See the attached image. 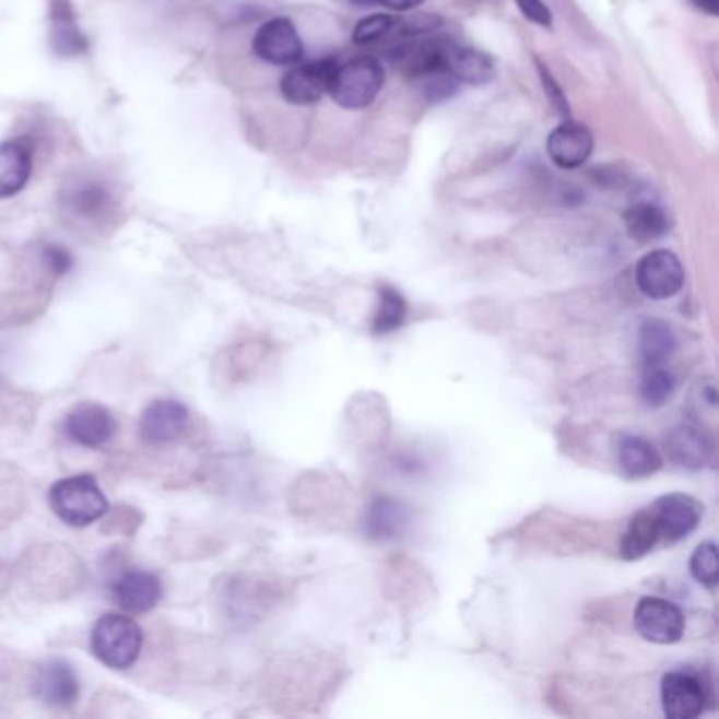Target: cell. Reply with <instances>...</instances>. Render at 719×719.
<instances>
[{
  "label": "cell",
  "mask_w": 719,
  "mask_h": 719,
  "mask_svg": "<svg viewBox=\"0 0 719 719\" xmlns=\"http://www.w3.org/2000/svg\"><path fill=\"white\" fill-rule=\"evenodd\" d=\"M660 542L659 528L655 521V515L650 507L639 510L630 519L629 528L625 532V539L621 544V553L625 559H641L648 555Z\"/></svg>",
  "instance_id": "d4e9b609"
},
{
  "label": "cell",
  "mask_w": 719,
  "mask_h": 719,
  "mask_svg": "<svg viewBox=\"0 0 719 719\" xmlns=\"http://www.w3.org/2000/svg\"><path fill=\"white\" fill-rule=\"evenodd\" d=\"M113 598L129 614H144L163 598L161 578L152 571L131 569L113 582Z\"/></svg>",
  "instance_id": "9a60e30c"
},
{
  "label": "cell",
  "mask_w": 719,
  "mask_h": 719,
  "mask_svg": "<svg viewBox=\"0 0 719 719\" xmlns=\"http://www.w3.org/2000/svg\"><path fill=\"white\" fill-rule=\"evenodd\" d=\"M625 226L630 239L650 243V240L662 239L669 233L671 220L659 205L637 203L625 211Z\"/></svg>",
  "instance_id": "603a6c76"
},
{
  "label": "cell",
  "mask_w": 719,
  "mask_h": 719,
  "mask_svg": "<svg viewBox=\"0 0 719 719\" xmlns=\"http://www.w3.org/2000/svg\"><path fill=\"white\" fill-rule=\"evenodd\" d=\"M694 9L703 11L705 15H711V17H718L719 15V0H692Z\"/></svg>",
  "instance_id": "836d02e7"
},
{
  "label": "cell",
  "mask_w": 719,
  "mask_h": 719,
  "mask_svg": "<svg viewBox=\"0 0 719 719\" xmlns=\"http://www.w3.org/2000/svg\"><path fill=\"white\" fill-rule=\"evenodd\" d=\"M190 412L176 399H156L144 410L140 420V435L149 444H172L184 437Z\"/></svg>",
  "instance_id": "7c38bea8"
},
{
  "label": "cell",
  "mask_w": 719,
  "mask_h": 719,
  "mask_svg": "<svg viewBox=\"0 0 719 719\" xmlns=\"http://www.w3.org/2000/svg\"><path fill=\"white\" fill-rule=\"evenodd\" d=\"M49 505L70 528H87L108 512V498L91 475H74L54 483Z\"/></svg>",
  "instance_id": "6da1fadb"
},
{
  "label": "cell",
  "mask_w": 719,
  "mask_h": 719,
  "mask_svg": "<svg viewBox=\"0 0 719 719\" xmlns=\"http://www.w3.org/2000/svg\"><path fill=\"white\" fill-rule=\"evenodd\" d=\"M63 433L76 446L97 450L115 437L117 420L97 403H79L63 420Z\"/></svg>",
  "instance_id": "52a82bcc"
},
{
  "label": "cell",
  "mask_w": 719,
  "mask_h": 719,
  "mask_svg": "<svg viewBox=\"0 0 719 719\" xmlns=\"http://www.w3.org/2000/svg\"><path fill=\"white\" fill-rule=\"evenodd\" d=\"M32 152L24 142L0 144V199H11L31 180Z\"/></svg>",
  "instance_id": "ffe728a7"
},
{
  "label": "cell",
  "mask_w": 719,
  "mask_h": 719,
  "mask_svg": "<svg viewBox=\"0 0 719 719\" xmlns=\"http://www.w3.org/2000/svg\"><path fill=\"white\" fill-rule=\"evenodd\" d=\"M660 700L667 718L694 719L705 711L707 694L694 675L684 671H673L662 677Z\"/></svg>",
  "instance_id": "8fae6325"
},
{
  "label": "cell",
  "mask_w": 719,
  "mask_h": 719,
  "mask_svg": "<svg viewBox=\"0 0 719 719\" xmlns=\"http://www.w3.org/2000/svg\"><path fill=\"white\" fill-rule=\"evenodd\" d=\"M399 26V20L387 15V13H378V15H369L365 20H361L360 24L353 31V40L357 45H369L376 43L380 38H385L387 34L394 31Z\"/></svg>",
  "instance_id": "f1b7e54d"
},
{
  "label": "cell",
  "mask_w": 719,
  "mask_h": 719,
  "mask_svg": "<svg viewBox=\"0 0 719 719\" xmlns=\"http://www.w3.org/2000/svg\"><path fill=\"white\" fill-rule=\"evenodd\" d=\"M254 54L272 66H294L304 58L300 34L290 17H272L254 36Z\"/></svg>",
  "instance_id": "8992f818"
},
{
  "label": "cell",
  "mask_w": 719,
  "mask_h": 719,
  "mask_svg": "<svg viewBox=\"0 0 719 719\" xmlns=\"http://www.w3.org/2000/svg\"><path fill=\"white\" fill-rule=\"evenodd\" d=\"M675 387H677V382H675L673 372H669L664 365H652V367L644 369V378L639 382V394H641L644 403H648L650 408H660L671 399Z\"/></svg>",
  "instance_id": "4316f807"
},
{
  "label": "cell",
  "mask_w": 719,
  "mask_h": 719,
  "mask_svg": "<svg viewBox=\"0 0 719 719\" xmlns=\"http://www.w3.org/2000/svg\"><path fill=\"white\" fill-rule=\"evenodd\" d=\"M655 515L660 540L673 544L689 537L703 517V507L686 494H669L662 496L655 505H650Z\"/></svg>",
  "instance_id": "9c48e42d"
},
{
  "label": "cell",
  "mask_w": 719,
  "mask_h": 719,
  "mask_svg": "<svg viewBox=\"0 0 719 719\" xmlns=\"http://www.w3.org/2000/svg\"><path fill=\"white\" fill-rule=\"evenodd\" d=\"M333 68H335V61L330 58L294 63V68L287 70L279 83L281 95L290 104H296V106L317 104L328 93Z\"/></svg>",
  "instance_id": "ba28073f"
},
{
  "label": "cell",
  "mask_w": 719,
  "mask_h": 719,
  "mask_svg": "<svg viewBox=\"0 0 719 719\" xmlns=\"http://www.w3.org/2000/svg\"><path fill=\"white\" fill-rule=\"evenodd\" d=\"M144 644L142 627L122 614L102 616L91 630V652L102 664L125 671L140 659Z\"/></svg>",
  "instance_id": "7a4b0ae2"
},
{
  "label": "cell",
  "mask_w": 719,
  "mask_h": 719,
  "mask_svg": "<svg viewBox=\"0 0 719 719\" xmlns=\"http://www.w3.org/2000/svg\"><path fill=\"white\" fill-rule=\"evenodd\" d=\"M378 310L374 315L372 331L376 335H385L390 331L399 330L408 319V304L405 298L390 285H382L378 292Z\"/></svg>",
  "instance_id": "484cf974"
},
{
  "label": "cell",
  "mask_w": 719,
  "mask_h": 719,
  "mask_svg": "<svg viewBox=\"0 0 719 719\" xmlns=\"http://www.w3.org/2000/svg\"><path fill=\"white\" fill-rule=\"evenodd\" d=\"M113 192L99 180H83L68 188L63 208L81 222H97L113 210Z\"/></svg>",
  "instance_id": "e0dca14e"
},
{
  "label": "cell",
  "mask_w": 719,
  "mask_h": 719,
  "mask_svg": "<svg viewBox=\"0 0 719 719\" xmlns=\"http://www.w3.org/2000/svg\"><path fill=\"white\" fill-rule=\"evenodd\" d=\"M40 260L51 276H63L72 269V256L61 245H45L40 251Z\"/></svg>",
  "instance_id": "f546056e"
},
{
  "label": "cell",
  "mask_w": 719,
  "mask_h": 719,
  "mask_svg": "<svg viewBox=\"0 0 719 719\" xmlns=\"http://www.w3.org/2000/svg\"><path fill=\"white\" fill-rule=\"evenodd\" d=\"M410 517L412 515L408 505L389 496H380L372 500V505L365 510V519H363L365 537L376 542L399 539L408 530Z\"/></svg>",
  "instance_id": "2e32d148"
},
{
  "label": "cell",
  "mask_w": 719,
  "mask_h": 719,
  "mask_svg": "<svg viewBox=\"0 0 719 719\" xmlns=\"http://www.w3.org/2000/svg\"><path fill=\"white\" fill-rule=\"evenodd\" d=\"M444 70L460 85H485L494 79V63L485 54L471 47L453 45L451 40L446 49Z\"/></svg>",
  "instance_id": "d6986e66"
},
{
  "label": "cell",
  "mask_w": 719,
  "mask_h": 719,
  "mask_svg": "<svg viewBox=\"0 0 719 719\" xmlns=\"http://www.w3.org/2000/svg\"><path fill=\"white\" fill-rule=\"evenodd\" d=\"M639 292L652 300L673 298L684 285V267L680 258L669 249L646 254L635 269Z\"/></svg>",
  "instance_id": "277c9868"
},
{
  "label": "cell",
  "mask_w": 719,
  "mask_h": 719,
  "mask_svg": "<svg viewBox=\"0 0 719 719\" xmlns=\"http://www.w3.org/2000/svg\"><path fill=\"white\" fill-rule=\"evenodd\" d=\"M515 4L519 7V11L523 13V17L528 22L539 24L542 28H551L553 15H551V9L542 0H515Z\"/></svg>",
  "instance_id": "1f68e13d"
},
{
  "label": "cell",
  "mask_w": 719,
  "mask_h": 719,
  "mask_svg": "<svg viewBox=\"0 0 719 719\" xmlns=\"http://www.w3.org/2000/svg\"><path fill=\"white\" fill-rule=\"evenodd\" d=\"M79 692H81L79 677L66 660H47L36 669L34 694L47 707L68 709L79 700Z\"/></svg>",
  "instance_id": "30bf717a"
},
{
  "label": "cell",
  "mask_w": 719,
  "mask_h": 719,
  "mask_svg": "<svg viewBox=\"0 0 719 719\" xmlns=\"http://www.w3.org/2000/svg\"><path fill=\"white\" fill-rule=\"evenodd\" d=\"M537 66H539V74H540V81H542V85H544V93H546V97H549V102L557 108V113L559 115H564V117H569V106H568V99H566V95H564V91H562V87L557 85V81H555V76L542 66V61L537 60Z\"/></svg>",
  "instance_id": "4dcf8cb0"
},
{
  "label": "cell",
  "mask_w": 719,
  "mask_h": 719,
  "mask_svg": "<svg viewBox=\"0 0 719 719\" xmlns=\"http://www.w3.org/2000/svg\"><path fill=\"white\" fill-rule=\"evenodd\" d=\"M448 43L450 40H446V38H416V40L403 43L397 49H392L390 61L405 76H410L414 81H424L426 76L444 70Z\"/></svg>",
  "instance_id": "5bb4252c"
},
{
  "label": "cell",
  "mask_w": 719,
  "mask_h": 719,
  "mask_svg": "<svg viewBox=\"0 0 719 719\" xmlns=\"http://www.w3.org/2000/svg\"><path fill=\"white\" fill-rule=\"evenodd\" d=\"M593 146L596 140L591 129L574 120H566L559 127H555L546 140V152L551 161L559 169H568V172L582 167L593 154Z\"/></svg>",
  "instance_id": "4fadbf2b"
},
{
  "label": "cell",
  "mask_w": 719,
  "mask_h": 719,
  "mask_svg": "<svg viewBox=\"0 0 719 719\" xmlns=\"http://www.w3.org/2000/svg\"><path fill=\"white\" fill-rule=\"evenodd\" d=\"M689 571H692V576H694L700 585H705V587H709V589H714V587L718 585V546H716L714 542H703V544L694 551V555H692V559H689Z\"/></svg>",
  "instance_id": "83f0119b"
},
{
  "label": "cell",
  "mask_w": 719,
  "mask_h": 719,
  "mask_svg": "<svg viewBox=\"0 0 719 719\" xmlns=\"http://www.w3.org/2000/svg\"><path fill=\"white\" fill-rule=\"evenodd\" d=\"M422 2H426V0H378V4L387 7L390 11H412Z\"/></svg>",
  "instance_id": "d6a6232c"
},
{
  "label": "cell",
  "mask_w": 719,
  "mask_h": 719,
  "mask_svg": "<svg viewBox=\"0 0 719 719\" xmlns=\"http://www.w3.org/2000/svg\"><path fill=\"white\" fill-rule=\"evenodd\" d=\"M664 446H667L669 458L684 469H700L707 464V460L711 456L709 437L705 435V431H700L694 424L675 426L669 433Z\"/></svg>",
  "instance_id": "ac0fdd59"
},
{
  "label": "cell",
  "mask_w": 719,
  "mask_h": 719,
  "mask_svg": "<svg viewBox=\"0 0 719 719\" xmlns=\"http://www.w3.org/2000/svg\"><path fill=\"white\" fill-rule=\"evenodd\" d=\"M355 4H360V7H372V4H378V0H353Z\"/></svg>",
  "instance_id": "e575fe53"
},
{
  "label": "cell",
  "mask_w": 719,
  "mask_h": 719,
  "mask_svg": "<svg viewBox=\"0 0 719 719\" xmlns=\"http://www.w3.org/2000/svg\"><path fill=\"white\" fill-rule=\"evenodd\" d=\"M51 47L58 56H83L90 49L87 36L76 26L68 0H51Z\"/></svg>",
  "instance_id": "44dd1931"
},
{
  "label": "cell",
  "mask_w": 719,
  "mask_h": 719,
  "mask_svg": "<svg viewBox=\"0 0 719 719\" xmlns=\"http://www.w3.org/2000/svg\"><path fill=\"white\" fill-rule=\"evenodd\" d=\"M616 456H618V464L625 471V475L633 480L657 473L662 464L659 450L650 441H646L641 437H633V435L621 437Z\"/></svg>",
  "instance_id": "7402d4cb"
},
{
  "label": "cell",
  "mask_w": 719,
  "mask_h": 719,
  "mask_svg": "<svg viewBox=\"0 0 719 719\" xmlns=\"http://www.w3.org/2000/svg\"><path fill=\"white\" fill-rule=\"evenodd\" d=\"M635 629L652 644H675L686 629V618L682 610L671 601L660 598H644L635 608Z\"/></svg>",
  "instance_id": "5b68a950"
},
{
  "label": "cell",
  "mask_w": 719,
  "mask_h": 719,
  "mask_svg": "<svg viewBox=\"0 0 719 719\" xmlns=\"http://www.w3.org/2000/svg\"><path fill=\"white\" fill-rule=\"evenodd\" d=\"M677 349V338L662 321H646L639 330V355L646 367L667 365Z\"/></svg>",
  "instance_id": "cb8c5ba5"
},
{
  "label": "cell",
  "mask_w": 719,
  "mask_h": 719,
  "mask_svg": "<svg viewBox=\"0 0 719 719\" xmlns=\"http://www.w3.org/2000/svg\"><path fill=\"white\" fill-rule=\"evenodd\" d=\"M385 87V68L374 58H355L335 63L330 76L328 93L331 99L346 110L367 108Z\"/></svg>",
  "instance_id": "3957f363"
}]
</instances>
